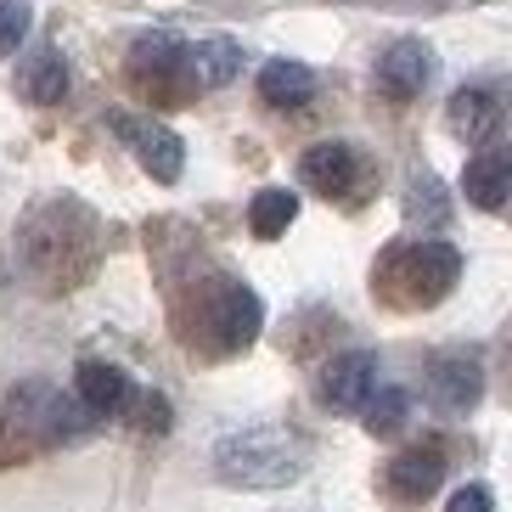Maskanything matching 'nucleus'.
Here are the masks:
<instances>
[{
	"label": "nucleus",
	"instance_id": "20",
	"mask_svg": "<svg viewBox=\"0 0 512 512\" xmlns=\"http://www.w3.org/2000/svg\"><path fill=\"white\" fill-rule=\"evenodd\" d=\"M406 417H411V394L406 389H383V383L366 394V406H361V422H366L372 439H394L400 428H406Z\"/></svg>",
	"mask_w": 512,
	"mask_h": 512
},
{
	"label": "nucleus",
	"instance_id": "4",
	"mask_svg": "<svg viewBox=\"0 0 512 512\" xmlns=\"http://www.w3.org/2000/svg\"><path fill=\"white\" fill-rule=\"evenodd\" d=\"M265 327V304L242 276L231 271H203L192 287V316H181L186 344L209 361H226V355H242V349L259 338Z\"/></svg>",
	"mask_w": 512,
	"mask_h": 512
},
{
	"label": "nucleus",
	"instance_id": "1",
	"mask_svg": "<svg viewBox=\"0 0 512 512\" xmlns=\"http://www.w3.org/2000/svg\"><path fill=\"white\" fill-rule=\"evenodd\" d=\"M102 254V220L74 192L40 197L17 226V265L40 287H74Z\"/></svg>",
	"mask_w": 512,
	"mask_h": 512
},
{
	"label": "nucleus",
	"instance_id": "5",
	"mask_svg": "<svg viewBox=\"0 0 512 512\" xmlns=\"http://www.w3.org/2000/svg\"><path fill=\"white\" fill-rule=\"evenodd\" d=\"M456 282H462V254L439 237L389 242L372 265V293L389 310H434L456 293Z\"/></svg>",
	"mask_w": 512,
	"mask_h": 512
},
{
	"label": "nucleus",
	"instance_id": "16",
	"mask_svg": "<svg viewBox=\"0 0 512 512\" xmlns=\"http://www.w3.org/2000/svg\"><path fill=\"white\" fill-rule=\"evenodd\" d=\"M507 186H512V158H507V147H479L473 158H467L462 192H467V203H473V209L501 214V209H507Z\"/></svg>",
	"mask_w": 512,
	"mask_h": 512
},
{
	"label": "nucleus",
	"instance_id": "2",
	"mask_svg": "<svg viewBox=\"0 0 512 512\" xmlns=\"http://www.w3.org/2000/svg\"><path fill=\"white\" fill-rule=\"evenodd\" d=\"M316 445L299 428L282 422H259V428H237L214 445V479L231 490H287L310 473Z\"/></svg>",
	"mask_w": 512,
	"mask_h": 512
},
{
	"label": "nucleus",
	"instance_id": "10",
	"mask_svg": "<svg viewBox=\"0 0 512 512\" xmlns=\"http://www.w3.org/2000/svg\"><path fill=\"white\" fill-rule=\"evenodd\" d=\"M445 467H451L445 445H411V451H400L383 467V490H389L394 507H422L445 484Z\"/></svg>",
	"mask_w": 512,
	"mask_h": 512
},
{
	"label": "nucleus",
	"instance_id": "3",
	"mask_svg": "<svg viewBox=\"0 0 512 512\" xmlns=\"http://www.w3.org/2000/svg\"><path fill=\"white\" fill-rule=\"evenodd\" d=\"M96 428V417L79 406L74 394H62L46 377H29L6 394V411H0V462L12 456H40L57 451V445H74Z\"/></svg>",
	"mask_w": 512,
	"mask_h": 512
},
{
	"label": "nucleus",
	"instance_id": "14",
	"mask_svg": "<svg viewBox=\"0 0 512 512\" xmlns=\"http://www.w3.org/2000/svg\"><path fill=\"white\" fill-rule=\"evenodd\" d=\"M74 400L91 411L96 422L124 417V411H130V400H136V377L124 372L119 361H79V372H74Z\"/></svg>",
	"mask_w": 512,
	"mask_h": 512
},
{
	"label": "nucleus",
	"instance_id": "7",
	"mask_svg": "<svg viewBox=\"0 0 512 512\" xmlns=\"http://www.w3.org/2000/svg\"><path fill=\"white\" fill-rule=\"evenodd\" d=\"M107 130H113L119 147L141 164V175H152L158 186H175L186 175V141L175 136L164 119L130 113V107H113V113H107Z\"/></svg>",
	"mask_w": 512,
	"mask_h": 512
},
{
	"label": "nucleus",
	"instance_id": "22",
	"mask_svg": "<svg viewBox=\"0 0 512 512\" xmlns=\"http://www.w3.org/2000/svg\"><path fill=\"white\" fill-rule=\"evenodd\" d=\"M34 29V0H0V57H17Z\"/></svg>",
	"mask_w": 512,
	"mask_h": 512
},
{
	"label": "nucleus",
	"instance_id": "9",
	"mask_svg": "<svg viewBox=\"0 0 512 512\" xmlns=\"http://www.w3.org/2000/svg\"><path fill=\"white\" fill-rule=\"evenodd\" d=\"M434 68H439L434 46L417 40V34H406V40H389V46L377 51L372 79H377V91L389 96V102H417V96L434 85Z\"/></svg>",
	"mask_w": 512,
	"mask_h": 512
},
{
	"label": "nucleus",
	"instance_id": "24",
	"mask_svg": "<svg viewBox=\"0 0 512 512\" xmlns=\"http://www.w3.org/2000/svg\"><path fill=\"white\" fill-rule=\"evenodd\" d=\"M445 512H496V496H490V484H462V490H451Z\"/></svg>",
	"mask_w": 512,
	"mask_h": 512
},
{
	"label": "nucleus",
	"instance_id": "15",
	"mask_svg": "<svg viewBox=\"0 0 512 512\" xmlns=\"http://www.w3.org/2000/svg\"><path fill=\"white\" fill-rule=\"evenodd\" d=\"M321 91V79L310 62L299 57H271L265 68H259V102L265 107H282V113H299V107H310Z\"/></svg>",
	"mask_w": 512,
	"mask_h": 512
},
{
	"label": "nucleus",
	"instance_id": "12",
	"mask_svg": "<svg viewBox=\"0 0 512 512\" xmlns=\"http://www.w3.org/2000/svg\"><path fill=\"white\" fill-rule=\"evenodd\" d=\"M445 124L451 136L467 141V147H490L507 124V102H501L496 85H462V91L445 102Z\"/></svg>",
	"mask_w": 512,
	"mask_h": 512
},
{
	"label": "nucleus",
	"instance_id": "21",
	"mask_svg": "<svg viewBox=\"0 0 512 512\" xmlns=\"http://www.w3.org/2000/svg\"><path fill=\"white\" fill-rule=\"evenodd\" d=\"M445 192H439L434 169H411V186H406V220H428V226H445Z\"/></svg>",
	"mask_w": 512,
	"mask_h": 512
},
{
	"label": "nucleus",
	"instance_id": "6",
	"mask_svg": "<svg viewBox=\"0 0 512 512\" xmlns=\"http://www.w3.org/2000/svg\"><path fill=\"white\" fill-rule=\"evenodd\" d=\"M299 181L316 197H327V203L361 209L366 197L377 192V158L361 141H316L299 158Z\"/></svg>",
	"mask_w": 512,
	"mask_h": 512
},
{
	"label": "nucleus",
	"instance_id": "18",
	"mask_svg": "<svg viewBox=\"0 0 512 512\" xmlns=\"http://www.w3.org/2000/svg\"><path fill=\"white\" fill-rule=\"evenodd\" d=\"M17 91L29 96L34 107H57L62 96L74 91V74H68V57L62 51H34L23 68H17Z\"/></svg>",
	"mask_w": 512,
	"mask_h": 512
},
{
	"label": "nucleus",
	"instance_id": "13",
	"mask_svg": "<svg viewBox=\"0 0 512 512\" xmlns=\"http://www.w3.org/2000/svg\"><path fill=\"white\" fill-rule=\"evenodd\" d=\"M242 74V46L237 40H186L181 51V96H209L226 91L231 79Z\"/></svg>",
	"mask_w": 512,
	"mask_h": 512
},
{
	"label": "nucleus",
	"instance_id": "19",
	"mask_svg": "<svg viewBox=\"0 0 512 512\" xmlns=\"http://www.w3.org/2000/svg\"><path fill=\"white\" fill-rule=\"evenodd\" d=\"M293 220H299V192H287V186H259L254 203H248V231H254L259 242L287 237Z\"/></svg>",
	"mask_w": 512,
	"mask_h": 512
},
{
	"label": "nucleus",
	"instance_id": "8",
	"mask_svg": "<svg viewBox=\"0 0 512 512\" xmlns=\"http://www.w3.org/2000/svg\"><path fill=\"white\" fill-rule=\"evenodd\" d=\"M428 400L439 417H473L484 400V361L479 349H439L428 361Z\"/></svg>",
	"mask_w": 512,
	"mask_h": 512
},
{
	"label": "nucleus",
	"instance_id": "17",
	"mask_svg": "<svg viewBox=\"0 0 512 512\" xmlns=\"http://www.w3.org/2000/svg\"><path fill=\"white\" fill-rule=\"evenodd\" d=\"M181 51L186 40L169 29H152V34H136V46H130V74L141 85H169V79H181Z\"/></svg>",
	"mask_w": 512,
	"mask_h": 512
},
{
	"label": "nucleus",
	"instance_id": "23",
	"mask_svg": "<svg viewBox=\"0 0 512 512\" xmlns=\"http://www.w3.org/2000/svg\"><path fill=\"white\" fill-rule=\"evenodd\" d=\"M338 6H366V12H389V17H434V12H451V0H338Z\"/></svg>",
	"mask_w": 512,
	"mask_h": 512
},
{
	"label": "nucleus",
	"instance_id": "11",
	"mask_svg": "<svg viewBox=\"0 0 512 512\" xmlns=\"http://www.w3.org/2000/svg\"><path fill=\"white\" fill-rule=\"evenodd\" d=\"M377 389V355L372 349H344L316 372V394L327 411H361L366 394Z\"/></svg>",
	"mask_w": 512,
	"mask_h": 512
}]
</instances>
